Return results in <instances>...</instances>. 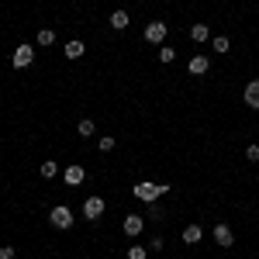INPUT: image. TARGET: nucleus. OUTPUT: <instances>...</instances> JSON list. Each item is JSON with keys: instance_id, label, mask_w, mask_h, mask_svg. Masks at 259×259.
<instances>
[{"instance_id": "4468645a", "label": "nucleus", "mask_w": 259, "mask_h": 259, "mask_svg": "<svg viewBox=\"0 0 259 259\" xmlns=\"http://www.w3.org/2000/svg\"><path fill=\"white\" fill-rule=\"evenodd\" d=\"M83 52H87V45H83L80 38H69V41H66V59H80Z\"/></svg>"}, {"instance_id": "393cba45", "label": "nucleus", "mask_w": 259, "mask_h": 259, "mask_svg": "<svg viewBox=\"0 0 259 259\" xmlns=\"http://www.w3.org/2000/svg\"><path fill=\"white\" fill-rule=\"evenodd\" d=\"M162 245H166V242H162V239H159V235H156V239H152V242H149V249H152V252H159V249H162Z\"/></svg>"}, {"instance_id": "aec40b11", "label": "nucleus", "mask_w": 259, "mask_h": 259, "mask_svg": "<svg viewBox=\"0 0 259 259\" xmlns=\"http://www.w3.org/2000/svg\"><path fill=\"white\" fill-rule=\"evenodd\" d=\"M52 41H56V31H52V28H41L38 31V45H52Z\"/></svg>"}, {"instance_id": "412c9836", "label": "nucleus", "mask_w": 259, "mask_h": 259, "mask_svg": "<svg viewBox=\"0 0 259 259\" xmlns=\"http://www.w3.org/2000/svg\"><path fill=\"white\" fill-rule=\"evenodd\" d=\"M128 259H145V245H132L128 249Z\"/></svg>"}, {"instance_id": "20e7f679", "label": "nucleus", "mask_w": 259, "mask_h": 259, "mask_svg": "<svg viewBox=\"0 0 259 259\" xmlns=\"http://www.w3.org/2000/svg\"><path fill=\"white\" fill-rule=\"evenodd\" d=\"M31 59H35V45H18V49H14V56H11L14 69H24V66H31Z\"/></svg>"}, {"instance_id": "b1692460", "label": "nucleus", "mask_w": 259, "mask_h": 259, "mask_svg": "<svg viewBox=\"0 0 259 259\" xmlns=\"http://www.w3.org/2000/svg\"><path fill=\"white\" fill-rule=\"evenodd\" d=\"M18 256V249H14V245H4V249H0V259H14Z\"/></svg>"}, {"instance_id": "9b49d317", "label": "nucleus", "mask_w": 259, "mask_h": 259, "mask_svg": "<svg viewBox=\"0 0 259 259\" xmlns=\"http://www.w3.org/2000/svg\"><path fill=\"white\" fill-rule=\"evenodd\" d=\"M190 38H194V41H207V38H211V28H207V21H197V24H190Z\"/></svg>"}, {"instance_id": "6e6552de", "label": "nucleus", "mask_w": 259, "mask_h": 259, "mask_svg": "<svg viewBox=\"0 0 259 259\" xmlns=\"http://www.w3.org/2000/svg\"><path fill=\"white\" fill-rule=\"evenodd\" d=\"M242 100H245V107H252V111H259V80L245 83V94H242Z\"/></svg>"}, {"instance_id": "4be33fe9", "label": "nucleus", "mask_w": 259, "mask_h": 259, "mask_svg": "<svg viewBox=\"0 0 259 259\" xmlns=\"http://www.w3.org/2000/svg\"><path fill=\"white\" fill-rule=\"evenodd\" d=\"M97 145H100V152H111V149H114V139H111V135H104Z\"/></svg>"}, {"instance_id": "0eeeda50", "label": "nucleus", "mask_w": 259, "mask_h": 259, "mask_svg": "<svg viewBox=\"0 0 259 259\" xmlns=\"http://www.w3.org/2000/svg\"><path fill=\"white\" fill-rule=\"evenodd\" d=\"M214 245H221V249H232V242H235V235H232V228L228 225H214Z\"/></svg>"}, {"instance_id": "dca6fc26", "label": "nucleus", "mask_w": 259, "mask_h": 259, "mask_svg": "<svg viewBox=\"0 0 259 259\" xmlns=\"http://www.w3.org/2000/svg\"><path fill=\"white\" fill-rule=\"evenodd\" d=\"M38 173H41V180H52L56 177V173H59V162H52V159H45L38 166Z\"/></svg>"}, {"instance_id": "9d476101", "label": "nucleus", "mask_w": 259, "mask_h": 259, "mask_svg": "<svg viewBox=\"0 0 259 259\" xmlns=\"http://www.w3.org/2000/svg\"><path fill=\"white\" fill-rule=\"evenodd\" d=\"M107 24H111L114 31H124V28L132 24V18H128V11H114V14L107 18Z\"/></svg>"}, {"instance_id": "6ab92c4d", "label": "nucleus", "mask_w": 259, "mask_h": 259, "mask_svg": "<svg viewBox=\"0 0 259 259\" xmlns=\"http://www.w3.org/2000/svg\"><path fill=\"white\" fill-rule=\"evenodd\" d=\"M177 59V49H173V45H162L159 49V62H173Z\"/></svg>"}, {"instance_id": "1a4fd4ad", "label": "nucleus", "mask_w": 259, "mask_h": 259, "mask_svg": "<svg viewBox=\"0 0 259 259\" xmlns=\"http://www.w3.org/2000/svg\"><path fill=\"white\" fill-rule=\"evenodd\" d=\"M187 69H190L194 76H204V73L211 69V59H207V56H194V59L187 62Z\"/></svg>"}, {"instance_id": "f3484780", "label": "nucleus", "mask_w": 259, "mask_h": 259, "mask_svg": "<svg viewBox=\"0 0 259 259\" xmlns=\"http://www.w3.org/2000/svg\"><path fill=\"white\" fill-rule=\"evenodd\" d=\"M211 49H214V52H218V56H225V52H228V49H232V41L225 38V35H218V38L211 41Z\"/></svg>"}, {"instance_id": "423d86ee", "label": "nucleus", "mask_w": 259, "mask_h": 259, "mask_svg": "<svg viewBox=\"0 0 259 259\" xmlns=\"http://www.w3.org/2000/svg\"><path fill=\"white\" fill-rule=\"evenodd\" d=\"M121 228H124L128 239H135V235H142V228H145V218H142V214H124Z\"/></svg>"}, {"instance_id": "f257e3e1", "label": "nucleus", "mask_w": 259, "mask_h": 259, "mask_svg": "<svg viewBox=\"0 0 259 259\" xmlns=\"http://www.w3.org/2000/svg\"><path fill=\"white\" fill-rule=\"evenodd\" d=\"M169 190H173L169 183H149V180H142V183H135L132 194H135L139 200H145V204H152V200H159L162 194H169Z\"/></svg>"}, {"instance_id": "5701e85b", "label": "nucleus", "mask_w": 259, "mask_h": 259, "mask_svg": "<svg viewBox=\"0 0 259 259\" xmlns=\"http://www.w3.org/2000/svg\"><path fill=\"white\" fill-rule=\"evenodd\" d=\"M245 159H249V162H259V145H249V149H245Z\"/></svg>"}, {"instance_id": "39448f33", "label": "nucleus", "mask_w": 259, "mask_h": 259, "mask_svg": "<svg viewBox=\"0 0 259 259\" xmlns=\"http://www.w3.org/2000/svg\"><path fill=\"white\" fill-rule=\"evenodd\" d=\"M100 214H104V197H97V194H94V197L83 200V218H87V221H97Z\"/></svg>"}, {"instance_id": "ddd939ff", "label": "nucleus", "mask_w": 259, "mask_h": 259, "mask_svg": "<svg viewBox=\"0 0 259 259\" xmlns=\"http://www.w3.org/2000/svg\"><path fill=\"white\" fill-rule=\"evenodd\" d=\"M200 239H204V228H200V225H187V228H183V242H187V245H197Z\"/></svg>"}, {"instance_id": "a211bd4d", "label": "nucleus", "mask_w": 259, "mask_h": 259, "mask_svg": "<svg viewBox=\"0 0 259 259\" xmlns=\"http://www.w3.org/2000/svg\"><path fill=\"white\" fill-rule=\"evenodd\" d=\"M145 214H149V221H162V218H166V211H162V207L156 204V200L149 204V211H145Z\"/></svg>"}, {"instance_id": "f03ea898", "label": "nucleus", "mask_w": 259, "mask_h": 259, "mask_svg": "<svg viewBox=\"0 0 259 259\" xmlns=\"http://www.w3.org/2000/svg\"><path fill=\"white\" fill-rule=\"evenodd\" d=\"M73 211H69V207H66V204H56V207H52V211H49V225H52V228H62V232H69V228H73Z\"/></svg>"}, {"instance_id": "2eb2a0df", "label": "nucleus", "mask_w": 259, "mask_h": 259, "mask_svg": "<svg viewBox=\"0 0 259 259\" xmlns=\"http://www.w3.org/2000/svg\"><path fill=\"white\" fill-rule=\"evenodd\" d=\"M94 132H97V128H94V121H90V118H83L80 124H76V135H80V139H94Z\"/></svg>"}, {"instance_id": "7ed1b4c3", "label": "nucleus", "mask_w": 259, "mask_h": 259, "mask_svg": "<svg viewBox=\"0 0 259 259\" xmlns=\"http://www.w3.org/2000/svg\"><path fill=\"white\" fill-rule=\"evenodd\" d=\"M166 31H169V28H166V21H149V24H145V41L162 45V41H166Z\"/></svg>"}, {"instance_id": "f8f14e48", "label": "nucleus", "mask_w": 259, "mask_h": 259, "mask_svg": "<svg viewBox=\"0 0 259 259\" xmlns=\"http://www.w3.org/2000/svg\"><path fill=\"white\" fill-rule=\"evenodd\" d=\"M83 177H87V169H83V166H66V183H69V187H80Z\"/></svg>"}]
</instances>
